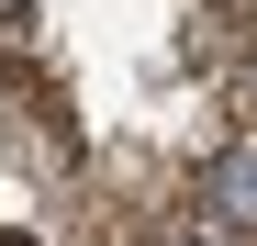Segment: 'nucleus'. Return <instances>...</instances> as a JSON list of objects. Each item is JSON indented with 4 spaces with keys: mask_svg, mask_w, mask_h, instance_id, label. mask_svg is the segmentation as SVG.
<instances>
[{
    "mask_svg": "<svg viewBox=\"0 0 257 246\" xmlns=\"http://www.w3.org/2000/svg\"><path fill=\"white\" fill-rule=\"evenodd\" d=\"M34 34V0H0V45H23Z\"/></svg>",
    "mask_w": 257,
    "mask_h": 246,
    "instance_id": "f03ea898",
    "label": "nucleus"
},
{
    "mask_svg": "<svg viewBox=\"0 0 257 246\" xmlns=\"http://www.w3.org/2000/svg\"><path fill=\"white\" fill-rule=\"evenodd\" d=\"M212 224L257 235V146H224V157H212Z\"/></svg>",
    "mask_w": 257,
    "mask_h": 246,
    "instance_id": "f257e3e1",
    "label": "nucleus"
},
{
    "mask_svg": "<svg viewBox=\"0 0 257 246\" xmlns=\"http://www.w3.org/2000/svg\"><path fill=\"white\" fill-rule=\"evenodd\" d=\"M0 246H34V235H0Z\"/></svg>",
    "mask_w": 257,
    "mask_h": 246,
    "instance_id": "7ed1b4c3",
    "label": "nucleus"
}]
</instances>
